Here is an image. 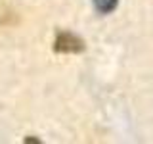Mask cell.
Masks as SVG:
<instances>
[{"label": "cell", "instance_id": "obj_1", "mask_svg": "<svg viewBox=\"0 0 153 144\" xmlns=\"http://www.w3.org/2000/svg\"><path fill=\"white\" fill-rule=\"evenodd\" d=\"M54 48L56 52H61V54H75V52H80L84 48V42L82 38H79L73 33H59L56 37V42H54Z\"/></svg>", "mask_w": 153, "mask_h": 144}, {"label": "cell", "instance_id": "obj_2", "mask_svg": "<svg viewBox=\"0 0 153 144\" xmlns=\"http://www.w3.org/2000/svg\"><path fill=\"white\" fill-rule=\"evenodd\" d=\"M117 2L119 0H94V6H96L98 12L109 14V12H113V10L117 8Z\"/></svg>", "mask_w": 153, "mask_h": 144}]
</instances>
